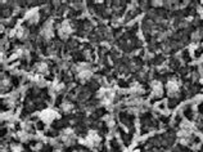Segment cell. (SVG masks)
I'll use <instances>...</instances> for the list:
<instances>
[{"label":"cell","mask_w":203,"mask_h":152,"mask_svg":"<svg viewBox=\"0 0 203 152\" xmlns=\"http://www.w3.org/2000/svg\"><path fill=\"white\" fill-rule=\"evenodd\" d=\"M57 116H58V114L54 111V110L46 108V110H44V111L40 112V120L43 123H45V124H50L57 119Z\"/></svg>","instance_id":"3957f363"},{"label":"cell","mask_w":203,"mask_h":152,"mask_svg":"<svg viewBox=\"0 0 203 152\" xmlns=\"http://www.w3.org/2000/svg\"><path fill=\"white\" fill-rule=\"evenodd\" d=\"M152 93L154 97H161L163 93V87L159 81H153L152 83Z\"/></svg>","instance_id":"9c48e42d"},{"label":"cell","mask_w":203,"mask_h":152,"mask_svg":"<svg viewBox=\"0 0 203 152\" xmlns=\"http://www.w3.org/2000/svg\"><path fill=\"white\" fill-rule=\"evenodd\" d=\"M40 35H41V38H44L45 40H50L53 38V35H54V30H53V23H52V21H49V22H46L43 27H41V31H40Z\"/></svg>","instance_id":"8992f818"},{"label":"cell","mask_w":203,"mask_h":152,"mask_svg":"<svg viewBox=\"0 0 203 152\" xmlns=\"http://www.w3.org/2000/svg\"><path fill=\"white\" fill-rule=\"evenodd\" d=\"M167 92L170 93V96L176 94V93L179 92V85H177V83L174 81V80L168 81V83H167Z\"/></svg>","instance_id":"30bf717a"},{"label":"cell","mask_w":203,"mask_h":152,"mask_svg":"<svg viewBox=\"0 0 203 152\" xmlns=\"http://www.w3.org/2000/svg\"><path fill=\"white\" fill-rule=\"evenodd\" d=\"M72 108H73V106H72L71 103H67V102H66V103L62 105V110H63L64 112H71Z\"/></svg>","instance_id":"e0dca14e"},{"label":"cell","mask_w":203,"mask_h":152,"mask_svg":"<svg viewBox=\"0 0 203 152\" xmlns=\"http://www.w3.org/2000/svg\"><path fill=\"white\" fill-rule=\"evenodd\" d=\"M18 136H19V139H21L22 142H26V141L30 139V134H28L27 132H21Z\"/></svg>","instance_id":"2e32d148"},{"label":"cell","mask_w":203,"mask_h":152,"mask_svg":"<svg viewBox=\"0 0 203 152\" xmlns=\"http://www.w3.org/2000/svg\"><path fill=\"white\" fill-rule=\"evenodd\" d=\"M63 88H64V85H63L62 83L55 81V83L52 84V87H50V90H52V93H59V92L63 90Z\"/></svg>","instance_id":"4fadbf2b"},{"label":"cell","mask_w":203,"mask_h":152,"mask_svg":"<svg viewBox=\"0 0 203 152\" xmlns=\"http://www.w3.org/2000/svg\"><path fill=\"white\" fill-rule=\"evenodd\" d=\"M177 136H179V139H180V142L183 143V145H187V143H189L190 139H192V132L181 129Z\"/></svg>","instance_id":"ba28073f"},{"label":"cell","mask_w":203,"mask_h":152,"mask_svg":"<svg viewBox=\"0 0 203 152\" xmlns=\"http://www.w3.org/2000/svg\"><path fill=\"white\" fill-rule=\"evenodd\" d=\"M36 70H37V74H39V75L43 76L44 74H46V72H48V70H49V69H48V65L43 62V63H39V65H37Z\"/></svg>","instance_id":"9a60e30c"},{"label":"cell","mask_w":203,"mask_h":152,"mask_svg":"<svg viewBox=\"0 0 203 152\" xmlns=\"http://www.w3.org/2000/svg\"><path fill=\"white\" fill-rule=\"evenodd\" d=\"M80 142L84 143V145H86L88 147H95V146H98L100 143V137H99V134L95 130H91L85 137V139H81Z\"/></svg>","instance_id":"7a4b0ae2"},{"label":"cell","mask_w":203,"mask_h":152,"mask_svg":"<svg viewBox=\"0 0 203 152\" xmlns=\"http://www.w3.org/2000/svg\"><path fill=\"white\" fill-rule=\"evenodd\" d=\"M91 71L90 70H86V71H82V72H79L77 74V79L80 80V81H82V83H85V81H88L90 78H91Z\"/></svg>","instance_id":"7c38bea8"},{"label":"cell","mask_w":203,"mask_h":152,"mask_svg":"<svg viewBox=\"0 0 203 152\" xmlns=\"http://www.w3.org/2000/svg\"><path fill=\"white\" fill-rule=\"evenodd\" d=\"M135 152H139V151H135Z\"/></svg>","instance_id":"d6986e66"},{"label":"cell","mask_w":203,"mask_h":152,"mask_svg":"<svg viewBox=\"0 0 203 152\" xmlns=\"http://www.w3.org/2000/svg\"><path fill=\"white\" fill-rule=\"evenodd\" d=\"M14 35L18 38V39H24V38H27L28 32H27V30L24 29L23 26H18V27L14 30Z\"/></svg>","instance_id":"8fae6325"},{"label":"cell","mask_w":203,"mask_h":152,"mask_svg":"<svg viewBox=\"0 0 203 152\" xmlns=\"http://www.w3.org/2000/svg\"><path fill=\"white\" fill-rule=\"evenodd\" d=\"M141 92H143V89H141V87L139 85V84H134V85L130 88V93H131V94H132L134 97L139 96Z\"/></svg>","instance_id":"5bb4252c"},{"label":"cell","mask_w":203,"mask_h":152,"mask_svg":"<svg viewBox=\"0 0 203 152\" xmlns=\"http://www.w3.org/2000/svg\"><path fill=\"white\" fill-rule=\"evenodd\" d=\"M61 141L67 146H71L72 143H75L76 141V134L72 129H64L62 133H61Z\"/></svg>","instance_id":"277c9868"},{"label":"cell","mask_w":203,"mask_h":152,"mask_svg":"<svg viewBox=\"0 0 203 152\" xmlns=\"http://www.w3.org/2000/svg\"><path fill=\"white\" fill-rule=\"evenodd\" d=\"M98 97H99L102 103L111 105L113 102V98H114V92L109 88H102L98 93Z\"/></svg>","instance_id":"6da1fadb"},{"label":"cell","mask_w":203,"mask_h":152,"mask_svg":"<svg viewBox=\"0 0 203 152\" xmlns=\"http://www.w3.org/2000/svg\"><path fill=\"white\" fill-rule=\"evenodd\" d=\"M12 152H22V147L19 145H15L12 147Z\"/></svg>","instance_id":"ac0fdd59"},{"label":"cell","mask_w":203,"mask_h":152,"mask_svg":"<svg viewBox=\"0 0 203 152\" xmlns=\"http://www.w3.org/2000/svg\"><path fill=\"white\" fill-rule=\"evenodd\" d=\"M24 18H26V21L31 25L33 23H37L39 20H40V13H39V9H31L26 13V16H24Z\"/></svg>","instance_id":"52a82bcc"},{"label":"cell","mask_w":203,"mask_h":152,"mask_svg":"<svg viewBox=\"0 0 203 152\" xmlns=\"http://www.w3.org/2000/svg\"><path fill=\"white\" fill-rule=\"evenodd\" d=\"M72 34V26L68 21H64L59 25V29H58V35L61 36L62 39H67L70 35Z\"/></svg>","instance_id":"5b68a950"}]
</instances>
